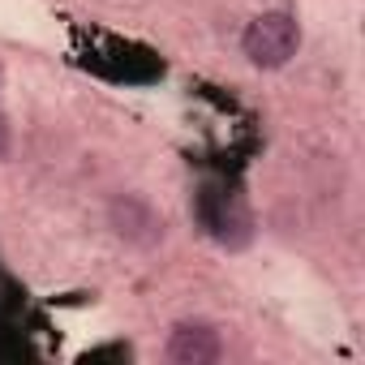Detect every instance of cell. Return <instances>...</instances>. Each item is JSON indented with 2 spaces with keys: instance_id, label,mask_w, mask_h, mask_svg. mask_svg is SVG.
<instances>
[{
  "instance_id": "obj_1",
  "label": "cell",
  "mask_w": 365,
  "mask_h": 365,
  "mask_svg": "<svg viewBox=\"0 0 365 365\" xmlns=\"http://www.w3.org/2000/svg\"><path fill=\"white\" fill-rule=\"evenodd\" d=\"M297 48H301V26L284 9L258 14L241 35V52L250 56L254 69H284L297 56Z\"/></svg>"
},
{
  "instance_id": "obj_2",
  "label": "cell",
  "mask_w": 365,
  "mask_h": 365,
  "mask_svg": "<svg viewBox=\"0 0 365 365\" xmlns=\"http://www.w3.org/2000/svg\"><path fill=\"white\" fill-rule=\"evenodd\" d=\"M220 352H224L220 331L207 322H176L168 335V361L176 365H211L220 361Z\"/></svg>"
},
{
  "instance_id": "obj_3",
  "label": "cell",
  "mask_w": 365,
  "mask_h": 365,
  "mask_svg": "<svg viewBox=\"0 0 365 365\" xmlns=\"http://www.w3.org/2000/svg\"><path fill=\"white\" fill-rule=\"evenodd\" d=\"M112 228L125 237V241H138V245H150L155 237H159V215L142 202V198H133V194H125V198H116L112 202Z\"/></svg>"
},
{
  "instance_id": "obj_4",
  "label": "cell",
  "mask_w": 365,
  "mask_h": 365,
  "mask_svg": "<svg viewBox=\"0 0 365 365\" xmlns=\"http://www.w3.org/2000/svg\"><path fill=\"white\" fill-rule=\"evenodd\" d=\"M9 146H14V129H9V116L0 112V159L9 155Z\"/></svg>"
}]
</instances>
